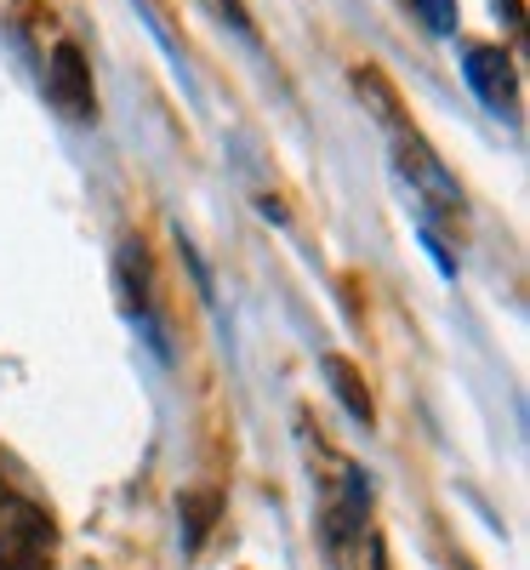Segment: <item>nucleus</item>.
Returning <instances> with one entry per match:
<instances>
[{"instance_id":"6","label":"nucleus","mask_w":530,"mask_h":570,"mask_svg":"<svg viewBox=\"0 0 530 570\" xmlns=\"http://www.w3.org/2000/svg\"><path fill=\"white\" fill-rule=\"evenodd\" d=\"M120 285H126V308L149 325V343L166 354V337L155 331V268H149V252H143V240H126V246H120Z\"/></svg>"},{"instance_id":"7","label":"nucleus","mask_w":530,"mask_h":570,"mask_svg":"<svg viewBox=\"0 0 530 570\" xmlns=\"http://www.w3.org/2000/svg\"><path fill=\"white\" fill-rule=\"evenodd\" d=\"M320 371H325V383H331V394L343 400V411L354 416V422H376V400H371V389H365V371L349 360V354H325L320 360Z\"/></svg>"},{"instance_id":"10","label":"nucleus","mask_w":530,"mask_h":570,"mask_svg":"<svg viewBox=\"0 0 530 570\" xmlns=\"http://www.w3.org/2000/svg\"><path fill=\"white\" fill-rule=\"evenodd\" d=\"M411 12H416L433 35H457V0H411Z\"/></svg>"},{"instance_id":"9","label":"nucleus","mask_w":530,"mask_h":570,"mask_svg":"<svg viewBox=\"0 0 530 570\" xmlns=\"http://www.w3.org/2000/svg\"><path fill=\"white\" fill-rule=\"evenodd\" d=\"M177 513H183V548L200 553L212 525H217V513H223V491H183Z\"/></svg>"},{"instance_id":"3","label":"nucleus","mask_w":530,"mask_h":570,"mask_svg":"<svg viewBox=\"0 0 530 570\" xmlns=\"http://www.w3.org/2000/svg\"><path fill=\"white\" fill-rule=\"evenodd\" d=\"M365 508H371V491L360 480L354 462H336V491L325 502V542L336 559H349L354 537H365Z\"/></svg>"},{"instance_id":"1","label":"nucleus","mask_w":530,"mask_h":570,"mask_svg":"<svg viewBox=\"0 0 530 570\" xmlns=\"http://www.w3.org/2000/svg\"><path fill=\"white\" fill-rule=\"evenodd\" d=\"M0 570H58L52 519L18 491H0Z\"/></svg>"},{"instance_id":"4","label":"nucleus","mask_w":530,"mask_h":570,"mask_svg":"<svg viewBox=\"0 0 530 570\" xmlns=\"http://www.w3.org/2000/svg\"><path fill=\"white\" fill-rule=\"evenodd\" d=\"M46 91L69 120H91L98 115V86H91V63L75 40H63L52 58H46Z\"/></svg>"},{"instance_id":"8","label":"nucleus","mask_w":530,"mask_h":570,"mask_svg":"<svg viewBox=\"0 0 530 570\" xmlns=\"http://www.w3.org/2000/svg\"><path fill=\"white\" fill-rule=\"evenodd\" d=\"M354 91L371 104V115L389 126V131H405V126H411V120H405V104H400V91H394V80L382 75L376 63H360V69H354Z\"/></svg>"},{"instance_id":"2","label":"nucleus","mask_w":530,"mask_h":570,"mask_svg":"<svg viewBox=\"0 0 530 570\" xmlns=\"http://www.w3.org/2000/svg\"><path fill=\"white\" fill-rule=\"evenodd\" d=\"M394 160H400V171H405V183H411V195H422V206H428L433 217H445V223H462V217H468V200H462L457 177L440 166V155H433L411 126L394 131Z\"/></svg>"},{"instance_id":"11","label":"nucleus","mask_w":530,"mask_h":570,"mask_svg":"<svg viewBox=\"0 0 530 570\" xmlns=\"http://www.w3.org/2000/svg\"><path fill=\"white\" fill-rule=\"evenodd\" d=\"M422 246L433 252V263H440V274H457V257L445 252V240H440V228H433L428 217H422Z\"/></svg>"},{"instance_id":"5","label":"nucleus","mask_w":530,"mask_h":570,"mask_svg":"<svg viewBox=\"0 0 530 570\" xmlns=\"http://www.w3.org/2000/svg\"><path fill=\"white\" fill-rule=\"evenodd\" d=\"M462 75H468V86L479 91V104H485L491 115H513L519 80H513V58L502 52V46H468V52H462Z\"/></svg>"}]
</instances>
